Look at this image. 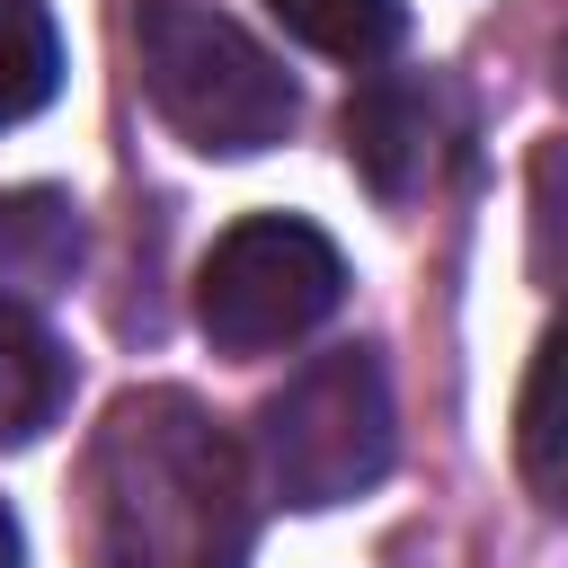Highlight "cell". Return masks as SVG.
<instances>
[{
	"instance_id": "1",
	"label": "cell",
	"mask_w": 568,
	"mask_h": 568,
	"mask_svg": "<svg viewBox=\"0 0 568 568\" xmlns=\"http://www.w3.org/2000/svg\"><path fill=\"white\" fill-rule=\"evenodd\" d=\"M89 568H248V444L195 390H124L80 462Z\"/></svg>"
},
{
	"instance_id": "2",
	"label": "cell",
	"mask_w": 568,
	"mask_h": 568,
	"mask_svg": "<svg viewBox=\"0 0 568 568\" xmlns=\"http://www.w3.org/2000/svg\"><path fill=\"white\" fill-rule=\"evenodd\" d=\"M133 62H142V98L160 106V124L204 160L275 151L302 115L284 62L240 18H222L204 0H142L133 9Z\"/></svg>"
},
{
	"instance_id": "3",
	"label": "cell",
	"mask_w": 568,
	"mask_h": 568,
	"mask_svg": "<svg viewBox=\"0 0 568 568\" xmlns=\"http://www.w3.org/2000/svg\"><path fill=\"white\" fill-rule=\"evenodd\" d=\"M390 444H399V408H390V373H382L373 346L311 355L257 408V462H266V488L284 506H346V497H364L390 470Z\"/></svg>"
},
{
	"instance_id": "4",
	"label": "cell",
	"mask_w": 568,
	"mask_h": 568,
	"mask_svg": "<svg viewBox=\"0 0 568 568\" xmlns=\"http://www.w3.org/2000/svg\"><path fill=\"white\" fill-rule=\"evenodd\" d=\"M337 302H346V257L302 213H248L195 266V328L222 355H275L311 337Z\"/></svg>"
},
{
	"instance_id": "5",
	"label": "cell",
	"mask_w": 568,
	"mask_h": 568,
	"mask_svg": "<svg viewBox=\"0 0 568 568\" xmlns=\"http://www.w3.org/2000/svg\"><path fill=\"white\" fill-rule=\"evenodd\" d=\"M337 133H346L355 178L382 204H408L417 186H435V169L453 151V89L444 80H417V71H382V80H364L346 98Z\"/></svg>"
},
{
	"instance_id": "6",
	"label": "cell",
	"mask_w": 568,
	"mask_h": 568,
	"mask_svg": "<svg viewBox=\"0 0 568 568\" xmlns=\"http://www.w3.org/2000/svg\"><path fill=\"white\" fill-rule=\"evenodd\" d=\"M80 248H89V231H80V204L62 186H9L0 195V302L36 311V302L71 293Z\"/></svg>"
},
{
	"instance_id": "7",
	"label": "cell",
	"mask_w": 568,
	"mask_h": 568,
	"mask_svg": "<svg viewBox=\"0 0 568 568\" xmlns=\"http://www.w3.org/2000/svg\"><path fill=\"white\" fill-rule=\"evenodd\" d=\"M62 399H71V355H62V337H53L36 311L0 302V453L36 444V435L62 417Z\"/></svg>"
},
{
	"instance_id": "8",
	"label": "cell",
	"mask_w": 568,
	"mask_h": 568,
	"mask_svg": "<svg viewBox=\"0 0 568 568\" xmlns=\"http://www.w3.org/2000/svg\"><path fill=\"white\" fill-rule=\"evenodd\" d=\"M515 462H524V488L568 515V320L532 346V373L515 399Z\"/></svg>"
},
{
	"instance_id": "9",
	"label": "cell",
	"mask_w": 568,
	"mask_h": 568,
	"mask_svg": "<svg viewBox=\"0 0 568 568\" xmlns=\"http://www.w3.org/2000/svg\"><path fill=\"white\" fill-rule=\"evenodd\" d=\"M62 89V27L44 0H0V133L44 115Z\"/></svg>"
},
{
	"instance_id": "10",
	"label": "cell",
	"mask_w": 568,
	"mask_h": 568,
	"mask_svg": "<svg viewBox=\"0 0 568 568\" xmlns=\"http://www.w3.org/2000/svg\"><path fill=\"white\" fill-rule=\"evenodd\" d=\"M275 27L328 62H382L399 36H408V9L399 0H266Z\"/></svg>"
},
{
	"instance_id": "11",
	"label": "cell",
	"mask_w": 568,
	"mask_h": 568,
	"mask_svg": "<svg viewBox=\"0 0 568 568\" xmlns=\"http://www.w3.org/2000/svg\"><path fill=\"white\" fill-rule=\"evenodd\" d=\"M532 275L568 293V133L532 151Z\"/></svg>"
},
{
	"instance_id": "12",
	"label": "cell",
	"mask_w": 568,
	"mask_h": 568,
	"mask_svg": "<svg viewBox=\"0 0 568 568\" xmlns=\"http://www.w3.org/2000/svg\"><path fill=\"white\" fill-rule=\"evenodd\" d=\"M0 568H27V541H18V515L0 506Z\"/></svg>"
}]
</instances>
